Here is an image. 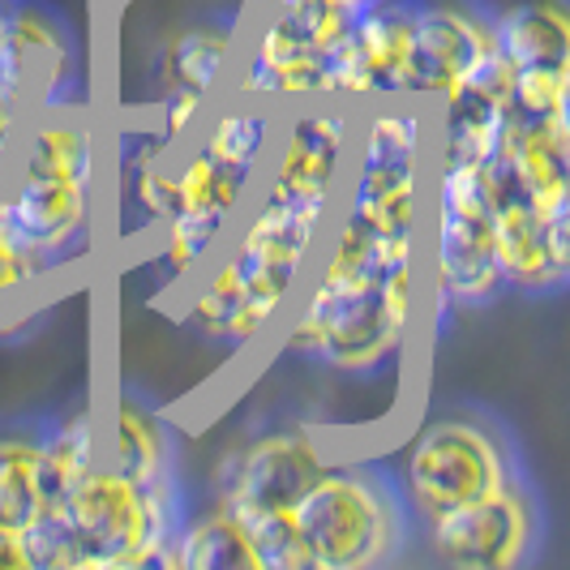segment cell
Returning <instances> with one entry per match:
<instances>
[{
  "label": "cell",
  "instance_id": "obj_1",
  "mask_svg": "<svg viewBox=\"0 0 570 570\" xmlns=\"http://www.w3.org/2000/svg\"><path fill=\"white\" fill-rule=\"evenodd\" d=\"M421 296V249L386 257L365 232L335 228L331 245H317L301 279V305L287 322L279 352L343 382L386 377L400 370L416 340Z\"/></svg>",
  "mask_w": 570,
  "mask_h": 570
},
{
  "label": "cell",
  "instance_id": "obj_2",
  "mask_svg": "<svg viewBox=\"0 0 570 570\" xmlns=\"http://www.w3.org/2000/svg\"><path fill=\"white\" fill-rule=\"evenodd\" d=\"M331 219L284 202L249 198L228 232V249L219 245L194 275L189 296L180 301V326L224 352L254 347L301 292Z\"/></svg>",
  "mask_w": 570,
  "mask_h": 570
},
{
  "label": "cell",
  "instance_id": "obj_3",
  "mask_svg": "<svg viewBox=\"0 0 570 570\" xmlns=\"http://www.w3.org/2000/svg\"><path fill=\"white\" fill-rule=\"evenodd\" d=\"M104 142L86 104L39 108L27 116L18 159L0 185V202L35 257L57 275L90 249L99 224Z\"/></svg>",
  "mask_w": 570,
  "mask_h": 570
},
{
  "label": "cell",
  "instance_id": "obj_4",
  "mask_svg": "<svg viewBox=\"0 0 570 570\" xmlns=\"http://www.w3.org/2000/svg\"><path fill=\"white\" fill-rule=\"evenodd\" d=\"M292 523L309 570L391 567L416 541V523L382 459H335L292 507Z\"/></svg>",
  "mask_w": 570,
  "mask_h": 570
},
{
  "label": "cell",
  "instance_id": "obj_5",
  "mask_svg": "<svg viewBox=\"0 0 570 570\" xmlns=\"http://www.w3.org/2000/svg\"><path fill=\"white\" fill-rule=\"evenodd\" d=\"M52 511L73 544V570H155L189 498L180 481L142 485L99 459Z\"/></svg>",
  "mask_w": 570,
  "mask_h": 570
},
{
  "label": "cell",
  "instance_id": "obj_6",
  "mask_svg": "<svg viewBox=\"0 0 570 570\" xmlns=\"http://www.w3.org/2000/svg\"><path fill=\"white\" fill-rule=\"evenodd\" d=\"M386 468L416 528L468 502H481L485 493L523 476L507 429L468 407H451L421 421Z\"/></svg>",
  "mask_w": 570,
  "mask_h": 570
},
{
  "label": "cell",
  "instance_id": "obj_7",
  "mask_svg": "<svg viewBox=\"0 0 570 570\" xmlns=\"http://www.w3.org/2000/svg\"><path fill=\"white\" fill-rule=\"evenodd\" d=\"M352 134V159L343 171L340 210L356 215L382 236L425 228V155L429 104L421 99H373L361 108Z\"/></svg>",
  "mask_w": 570,
  "mask_h": 570
},
{
  "label": "cell",
  "instance_id": "obj_8",
  "mask_svg": "<svg viewBox=\"0 0 570 570\" xmlns=\"http://www.w3.org/2000/svg\"><path fill=\"white\" fill-rule=\"evenodd\" d=\"M493 194L498 164L433 168V314L455 317L489 309L502 292V266L493 249Z\"/></svg>",
  "mask_w": 570,
  "mask_h": 570
},
{
  "label": "cell",
  "instance_id": "obj_9",
  "mask_svg": "<svg viewBox=\"0 0 570 570\" xmlns=\"http://www.w3.org/2000/svg\"><path fill=\"white\" fill-rule=\"evenodd\" d=\"M352 18L356 13L314 0L257 9V22L236 48L232 65L236 95L271 104L279 112L309 99H331V60L352 30Z\"/></svg>",
  "mask_w": 570,
  "mask_h": 570
},
{
  "label": "cell",
  "instance_id": "obj_10",
  "mask_svg": "<svg viewBox=\"0 0 570 570\" xmlns=\"http://www.w3.org/2000/svg\"><path fill=\"white\" fill-rule=\"evenodd\" d=\"M331 463L335 442L326 438V429L309 421H275L245 433L219 455L210 472V498L245 523L287 514Z\"/></svg>",
  "mask_w": 570,
  "mask_h": 570
},
{
  "label": "cell",
  "instance_id": "obj_11",
  "mask_svg": "<svg viewBox=\"0 0 570 570\" xmlns=\"http://www.w3.org/2000/svg\"><path fill=\"white\" fill-rule=\"evenodd\" d=\"M356 112L340 99H309L279 112L275 138L262 164V194L266 202H284L296 210H309L331 219L340 206L343 171L352 159Z\"/></svg>",
  "mask_w": 570,
  "mask_h": 570
},
{
  "label": "cell",
  "instance_id": "obj_12",
  "mask_svg": "<svg viewBox=\"0 0 570 570\" xmlns=\"http://www.w3.org/2000/svg\"><path fill=\"white\" fill-rule=\"evenodd\" d=\"M541 541L544 507L528 476L416 528L425 558L446 570H519L541 553Z\"/></svg>",
  "mask_w": 570,
  "mask_h": 570
},
{
  "label": "cell",
  "instance_id": "obj_13",
  "mask_svg": "<svg viewBox=\"0 0 570 570\" xmlns=\"http://www.w3.org/2000/svg\"><path fill=\"white\" fill-rule=\"evenodd\" d=\"M493 9L481 0H416L407 99L442 104L451 90L472 82L498 57Z\"/></svg>",
  "mask_w": 570,
  "mask_h": 570
},
{
  "label": "cell",
  "instance_id": "obj_14",
  "mask_svg": "<svg viewBox=\"0 0 570 570\" xmlns=\"http://www.w3.org/2000/svg\"><path fill=\"white\" fill-rule=\"evenodd\" d=\"M412 30H416V0L365 4L352 18V30L343 35L340 52L331 60V99L365 108L373 99L407 95Z\"/></svg>",
  "mask_w": 570,
  "mask_h": 570
},
{
  "label": "cell",
  "instance_id": "obj_15",
  "mask_svg": "<svg viewBox=\"0 0 570 570\" xmlns=\"http://www.w3.org/2000/svg\"><path fill=\"white\" fill-rule=\"evenodd\" d=\"M0 82L13 86L30 112L82 104L78 43L52 9L9 0L4 43H0Z\"/></svg>",
  "mask_w": 570,
  "mask_h": 570
},
{
  "label": "cell",
  "instance_id": "obj_16",
  "mask_svg": "<svg viewBox=\"0 0 570 570\" xmlns=\"http://www.w3.org/2000/svg\"><path fill=\"white\" fill-rule=\"evenodd\" d=\"M493 249L507 292L553 296L570 284V215H544L498 171L493 194Z\"/></svg>",
  "mask_w": 570,
  "mask_h": 570
},
{
  "label": "cell",
  "instance_id": "obj_17",
  "mask_svg": "<svg viewBox=\"0 0 570 570\" xmlns=\"http://www.w3.org/2000/svg\"><path fill=\"white\" fill-rule=\"evenodd\" d=\"M493 164L537 210L570 215V120H528L511 108Z\"/></svg>",
  "mask_w": 570,
  "mask_h": 570
},
{
  "label": "cell",
  "instance_id": "obj_18",
  "mask_svg": "<svg viewBox=\"0 0 570 570\" xmlns=\"http://www.w3.org/2000/svg\"><path fill=\"white\" fill-rule=\"evenodd\" d=\"M99 425H104V463L108 468L125 472L129 481H142V485L180 481L176 429L159 407L120 391L108 407H99Z\"/></svg>",
  "mask_w": 570,
  "mask_h": 570
},
{
  "label": "cell",
  "instance_id": "obj_19",
  "mask_svg": "<svg viewBox=\"0 0 570 570\" xmlns=\"http://www.w3.org/2000/svg\"><path fill=\"white\" fill-rule=\"evenodd\" d=\"M236 48H240V27L236 22H189L155 57V73H159V99L180 95V99H198V104H215L224 78H232L236 65Z\"/></svg>",
  "mask_w": 570,
  "mask_h": 570
},
{
  "label": "cell",
  "instance_id": "obj_20",
  "mask_svg": "<svg viewBox=\"0 0 570 570\" xmlns=\"http://www.w3.org/2000/svg\"><path fill=\"white\" fill-rule=\"evenodd\" d=\"M116 202L120 228L134 236H150L176 206V146H168L155 129L134 134L116 155Z\"/></svg>",
  "mask_w": 570,
  "mask_h": 570
},
{
  "label": "cell",
  "instance_id": "obj_21",
  "mask_svg": "<svg viewBox=\"0 0 570 570\" xmlns=\"http://www.w3.org/2000/svg\"><path fill=\"white\" fill-rule=\"evenodd\" d=\"M155 570H262V558L245 519L206 498L198 507L189 502Z\"/></svg>",
  "mask_w": 570,
  "mask_h": 570
},
{
  "label": "cell",
  "instance_id": "obj_22",
  "mask_svg": "<svg viewBox=\"0 0 570 570\" xmlns=\"http://www.w3.org/2000/svg\"><path fill=\"white\" fill-rule=\"evenodd\" d=\"M257 189V171L232 168L224 159L206 155L202 146H176V206L171 215H194L228 228L240 219Z\"/></svg>",
  "mask_w": 570,
  "mask_h": 570
},
{
  "label": "cell",
  "instance_id": "obj_23",
  "mask_svg": "<svg viewBox=\"0 0 570 570\" xmlns=\"http://www.w3.org/2000/svg\"><path fill=\"white\" fill-rule=\"evenodd\" d=\"M60 502V485L48 468L43 429L0 433V523L27 532L35 519Z\"/></svg>",
  "mask_w": 570,
  "mask_h": 570
},
{
  "label": "cell",
  "instance_id": "obj_24",
  "mask_svg": "<svg viewBox=\"0 0 570 570\" xmlns=\"http://www.w3.org/2000/svg\"><path fill=\"white\" fill-rule=\"evenodd\" d=\"M498 48L511 60V69L523 65H570V4L567 0H511L493 9Z\"/></svg>",
  "mask_w": 570,
  "mask_h": 570
},
{
  "label": "cell",
  "instance_id": "obj_25",
  "mask_svg": "<svg viewBox=\"0 0 570 570\" xmlns=\"http://www.w3.org/2000/svg\"><path fill=\"white\" fill-rule=\"evenodd\" d=\"M43 451H48V468H52L60 493H65L82 472H90L104 459L99 407L86 400L78 407H69V412H60L57 421L43 429Z\"/></svg>",
  "mask_w": 570,
  "mask_h": 570
},
{
  "label": "cell",
  "instance_id": "obj_26",
  "mask_svg": "<svg viewBox=\"0 0 570 570\" xmlns=\"http://www.w3.org/2000/svg\"><path fill=\"white\" fill-rule=\"evenodd\" d=\"M48 279H57V275L35 257V249L22 240V232L0 202V335L22 326V305L30 301V292L43 287Z\"/></svg>",
  "mask_w": 570,
  "mask_h": 570
},
{
  "label": "cell",
  "instance_id": "obj_27",
  "mask_svg": "<svg viewBox=\"0 0 570 570\" xmlns=\"http://www.w3.org/2000/svg\"><path fill=\"white\" fill-rule=\"evenodd\" d=\"M511 108L528 120H570V65H523V69H514Z\"/></svg>",
  "mask_w": 570,
  "mask_h": 570
},
{
  "label": "cell",
  "instance_id": "obj_28",
  "mask_svg": "<svg viewBox=\"0 0 570 570\" xmlns=\"http://www.w3.org/2000/svg\"><path fill=\"white\" fill-rule=\"evenodd\" d=\"M30 108L22 104V95L9 82H0V185L18 159V142H22V129H27Z\"/></svg>",
  "mask_w": 570,
  "mask_h": 570
},
{
  "label": "cell",
  "instance_id": "obj_29",
  "mask_svg": "<svg viewBox=\"0 0 570 570\" xmlns=\"http://www.w3.org/2000/svg\"><path fill=\"white\" fill-rule=\"evenodd\" d=\"M0 570H30L27 532L22 528L0 523Z\"/></svg>",
  "mask_w": 570,
  "mask_h": 570
},
{
  "label": "cell",
  "instance_id": "obj_30",
  "mask_svg": "<svg viewBox=\"0 0 570 570\" xmlns=\"http://www.w3.org/2000/svg\"><path fill=\"white\" fill-rule=\"evenodd\" d=\"M279 4H305V0H254V9H279ZM314 4H331V9H343V13H361L373 0H314Z\"/></svg>",
  "mask_w": 570,
  "mask_h": 570
},
{
  "label": "cell",
  "instance_id": "obj_31",
  "mask_svg": "<svg viewBox=\"0 0 570 570\" xmlns=\"http://www.w3.org/2000/svg\"><path fill=\"white\" fill-rule=\"evenodd\" d=\"M4 9H9V0H0V43H4Z\"/></svg>",
  "mask_w": 570,
  "mask_h": 570
}]
</instances>
